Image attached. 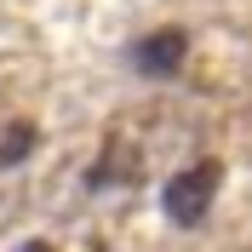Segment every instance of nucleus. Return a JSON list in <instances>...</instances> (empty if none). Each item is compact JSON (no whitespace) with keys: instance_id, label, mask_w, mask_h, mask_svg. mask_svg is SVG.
Segmentation results:
<instances>
[{"instance_id":"7ed1b4c3","label":"nucleus","mask_w":252,"mask_h":252,"mask_svg":"<svg viewBox=\"0 0 252 252\" xmlns=\"http://www.w3.org/2000/svg\"><path fill=\"white\" fill-rule=\"evenodd\" d=\"M29 149H34V126H29V121H17L12 132H0V166L29 160Z\"/></svg>"},{"instance_id":"f03ea898","label":"nucleus","mask_w":252,"mask_h":252,"mask_svg":"<svg viewBox=\"0 0 252 252\" xmlns=\"http://www.w3.org/2000/svg\"><path fill=\"white\" fill-rule=\"evenodd\" d=\"M184 58H189V34H184V29H155V34H143L138 46H132V69L149 75V80L178 75Z\"/></svg>"},{"instance_id":"20e7f679","label":"nucleus","mask_w":252,"mask_h":252,"mask_svg":"<svg viewBox=\"0 0 252 252\" xmlns=\"http://www.w3.org/2000/svg\"><path fill=\"white\" fill-rule=\"evenodd\" d=\"M12 252H58V247H52V241H17Z\"/></svg>"},{"instance_id":"f257e3e1","label":"nucleus","mask_w":252,"mask_h":252,"mask_svg":"<svg viewBox=\"0 0 252 252\" xmlns=\"http://www.w3.org/2000/svg\"><path fill=\"white\" fill-rule=\"evenodd\" d=\"M218 166L212 160H201V166H184V172L166 184V195H160V206H166V218L184 223V229H195V223L212 212V195H218Z\"/></svg>"}]
</instances>
